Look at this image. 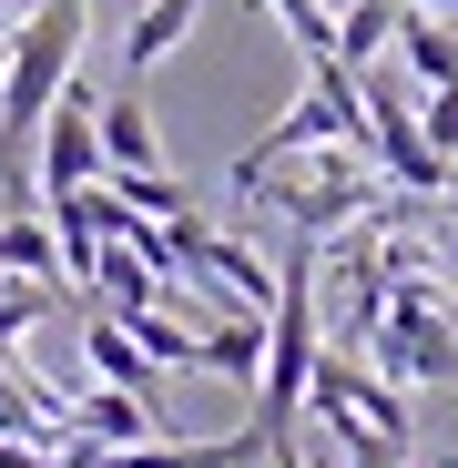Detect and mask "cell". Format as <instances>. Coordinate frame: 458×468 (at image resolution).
Instances as JSON below:
<instances>
[{"instance_id": "obj_1", "label": "cell", "mask_w": 458, "mask_h": 468, "mask_svg": "<svg viewBox=\"0 0 458 468\" xmlns=\"http://www.w3.org/2000/svg\"><path fill=\"white\" fill-rule=\"evenodd\" d=\"M316 234H295L275 265V305H265V367H255V438H285L305 418V377H316Z\"/></svg>"}, {"instance_id": "obj_2", "label": "cell", "mask_w": 458, "mask_h": 468, "mask_svg": "<svg viewBox=\"0 0 458 468\" xmlns=\"http://www.w3.org/2000/svg\"><path fill=\"white\" fill-rule=\"evenodd\" d=\"M82 11L92 0H41L11 31V71H0V174H21V153L41 133V112L71 92V51H82Z\"/></svg>"}, {"instance_id": "obj_3", "label": "cell", "mask_w": 458, "mask_h": 468, "mask_svg": "<svg viewBox=\"0 0 458 468\" xmlns=\"http://www.w3.org/2000/svg\"><path fill=\"white\" fill-rule=\"evenodd\" d=\"M316 143H357V153H367V92H357L346 61H305V92L235 153V174H224V184H235V194H265L275 164H295V153H316Z\"/></svg>"}, {"instance_id": "obj_4", "label": "cell", "mask_w": 458, "mask_h": 468, "mask_svg": "<svg viewBox=\"0 0 458 468\" xmlns=\"http://www.w3.org/2000/svg\"><path fill=\"white\" fill-rule=\"evenodd\" d=\"M367 356L377 377H398V387H448L458 377V326L428 305V285H388V305H377V326H367Z\"/></svg>"}, {"instance_id": "obj_5", "label": "cell", "mask_w": 458, "mask_h": 468, "mask_svg": "<svg viewBox=\"0 0 458 468\" xmlns=\"http://www.w3.org/2000/svg\"><path fill=\"white\" fill-rule=\"evenodd\" d=\"M357 92H367V153H377V174L408 184V194H448V153L418 133L408 92H398V82H377V71H357Z\"/></svg>"}, {"instance_id": "obj_6", "label": "cell", "mask_w": 458, "mask_h": 468, "mask_svg": "<svg viewBox=\"0 0 458 468\" xmlns=\"http://www.w3.org/2000/svg\"><path fill=\"white\" fill-rule=\"evenodd\" d=\"M346 214H367V153L357 143H316V164L285 184V224L295 234H336Z\"/></svg>"}, {"instance_id": "obj_7", "label": "cell", "mask_w": 458, "mask_h": 468, "mask_svg": "<svg viewBox=\"0 0 458 468\" xmlns=\"http://www.w3.org/2000/svg\"><path fill=\"white\" fill-rule=\"evenodd\" d=\"M41 194H82V184H102L112 164H102V122H92V92L71 82L51 112H41Z\"/></svg>"}, {"instance_id": "obj_8", "label": "cell", "mask_w": 458, "mask_h": 468, "mask_svg": "<svg viewBox=\"0 0 458 468\" xmlns=\"http://www.w3.org/2000/svg\"><path fill=\"white\" fill-rule=\"evenodd\" d=\"M61 428L92 438V448H143V438H164L133 387H82V398H61Z\"/></svg>"}, {"instance_id": "obj_9", "label": "cell", "mask_w": 458, "mask_h": 468, "mask_svg": "<svg viewBox=\"0 0 458 468\" xmlns=\"http://www.w3.org/2000/svg\"><path fill=\"white\" fill-rule=\"evenodd\" d=\"M92 122H102V164H112V174H153V164H164V143H153V112H143V82L102 92V102H92Z\"/></svg>"}, {"instance_id": "obj_10", "label": "cell", "mask_w": 458, "mask_h": 468, "mask_svg": "<svg viewBox=\"0 0 458 468\" xmlns=\"http://www.w3.org/2000/svg\"><path fill=\"white\" fill-rule=\"evenodd\" d=\"M388 51L418 71V92H438V82H458V31L438 21V11H418V0H408V11H398V31H388Z\"/></svg>"}, {"instance_id": "obj_11", "label": "cell", "mask_w": 458, "mask_h": 468, "mask_svg": "<svg viewBox=\"0 0 458 468\" xmlns=\"http://www.w3.org/2000/svg\"><path fill=\"white\" fill-rule=\"evenodd\" d=\"M194 21H204V0H143V11H133V31H122V82H143V71L164 61Z\"/></svg>"}, {"instance_id": "obj_12", "label": "cell", "mask_w": 458, "mask_h": 468, "mask_svg": "<svg viewBox=\"0 0 458 468\" xmlns=\"http://www.w3.org/2000/svg\"><path fill=\"white\" fill-rule=\"evenodd\" d=\"M82 356H92V377H102V387H133V398H143V387H153V356L133 346V326L112 316V305H102V316L82 326Z\"/></svg>"}, {"instance_id": "obj_13", "label": "cell", "mask_w": 458, "mask_h": 468, "mask_svg": "<svg viewBox=\"0 0 458 468\" xmlns=\"http://www.w3.org/2000/svg\"><path fill=\"white\" fill-rule=\"evenodd\" d=\"M194 336H204V377H245V387H255V367H265V316L235 305V316H214V326H194Z\"/></svg>"}, {"instance_id": "obj_14", "label": "cell", "mask_w": 458, "mask_h": 468, "mask_svg": "<svg viewBox=\"0 0 458 468\" xmlns=\"http://www.w3.org/2000/svg\"><path fill=\"white\" fill-rule=\"evenodd\" d=\"M0 275H41V285H61L51 214H0Z\"/></svg>"}, {"instance_id": "obj_15", "label": "cell", "mask_w": 458, "mask_h": 468, "mask_svg": "<svg viewBox=\"0 0 458 468\" xmlns=\"http://www.w3.org/2000/svg\"><path fill=\"white\" fill-rule=\"evenodd\" d=\"M388 31H398V0H336V61L346 71H367L388 51Z\"/></svg>"}, {"instance_id": "obj_16", "label": "cell", "mask_w": 458, "mask_h": 468, "mask_svg": "<svg viewBox=\"0 0 458 468\" xmlns=\"http://www.w3.org/2000/svg\"><path fill=\"white\" fill-rule=\"evenodd\" d=\"M41 305H51V285H41V275H0V346L31 336V326H41Z\"/></svg>"}, {"instance_id": "obj_17", "label": "cell", "mask_w": 458, "mask_h": 468, "mask_svg": "<svg viewBox=\"0 0 458 468\" xmlns=\"http://www.w3.org/2000/svg\"><path fill=\"white\" fill-rule=\"evenodd\" d=\"M418 133H428V143L448 153V164H458V82H438V92L418 102Z\"/></svg>"}, {"instance_id": "obj_18", "label": "cell", "mask_w": 458, "mask_h": 468, "mask_svg": "<svg viewBox=\"0 0 458 468\" xmlns=\"http://www.w3.org/2000/svg\"><path fill=\"white\" fill-rule=\"evenodd\" d=\"M255 468H305V458H295V438H265V458H255Z\"/></svg>"}, {"instance_id": "obj_19", "label": "cell", "mask_w": 458, "mask_h": 468, "mask_svg": "<svg viewBox=\"0 0 458 468\" xmlns=\"http://www.w3.org/2000/svg\"><path fill=\"white\" fill-rule=\"evenodd\" d=\"M346 468H408V458H388V448H367V458H346Z\"/></svg>"}, {"instance_id": "obj_20", "label": "cell", "mask_w": 458, "mask_h": 468, "mask_svg": "<svg viewBox=\"0 0 458 468\" xmlns=\"http://www.w3.org/2000/svg\"><path fill=\"white\" fill-rule=\"evenodd\" d=\"M11 21H21V0H0V41H11Z\"/></svg>"}, {"instance_id": "obj_21", "label": "cell", "mask_w": 458, "mask_h": 468, "mask_svg": "<svg viewBox=\"0 0 458 468\" xmlns=\"http://www.w3.org/2000/svg\"><path fill=\"white\" fill-rule=\"evenodd\" d=\"M418 11H438V21H448V11H458V0H418Z\"/></svg>"}, {"instance_id": "obj_22", "label": "cell", "mask_w": 458, "mask_h": 468, "mask_svg": "<svg viewBox=\"0 0 458 468\" xmlns=\"http://www.w3.org/2000/svg\"><path fill=\"white\" fill-rule=\"evenodd\" d=\"M448 204H458V164H448Z\"/></svg>"}, {"instance_id": "obj_23", "label": "cell", "mask_w": 458, "mask_h": 468, "mask_svg": "<svg viewBox=\"0 0 458 468\" xmlns=\"http://www.w3.org/2000/svg\"><path fill=\"white\" fill-rule=\"evenodd\" d=\"M0 71H11V41H0Z\"/></svg>"}]
</instances>
